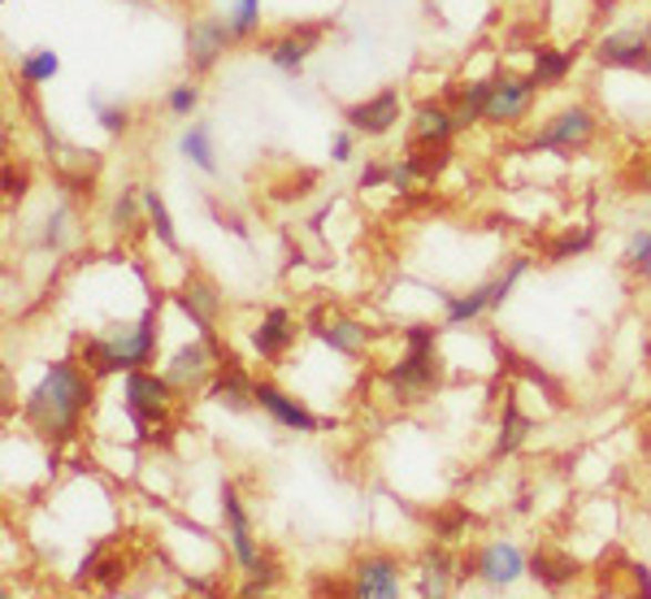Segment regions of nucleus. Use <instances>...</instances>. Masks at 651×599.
<instances>
[{
    "mask_svg": "<svg viewBox=\"0 0 651 599\" xmlns=\"http://www.w3.org/2000/svg\"><path fill=\"white\" fill-rule=\"evenodd\" d=\"M231 40H235L231 18H196V22L187 27V61H192V70H196V74H208Z\"/></svg>",
    "mask_w": 651,
    "mask_h": 599,
    "instance_id": "obj_15",
    "label": "nucleus"
},
{
    "mask_svg": "<svg viewBox=\"0 0 651 599\" xmlns=\"http://www.w3.org/2000/svg\"><path fill=\"white\" fill-rule=\"evenodd\" d=\"M439 344V326H408L404 331V348H435Z\"/></svg>",
    "mask_w": 651,
    "mask_h": 599,
    "instance_id": "obj_40",
    "label": "nucleus"
},
{
    "mask_svg": "<svg viewBox=\"0 0 651 599\" xmlns=\"http://www.w3.org/2000/svg\"><path fill=\"white\" fill-rule=\"evenodd\" d=\"M648 361H651V344H648Z\"/></svg>",
    "mask_w": 651,
    "mask_h": 599,
    "instance_id": "obj_45",
    "label": "nucleus"
},
{
    "mask_svg": "<svg viewBox=\"0 0 651 599\" xmlns=\"http://www.w3.org/2000/svg\"><path fill=\"white\" fill-rule=\"evenodd\" d=\"M643 31H648V40H651V18H648V22H643Z\"/></svg>",
    "mask_w": 651,
    "mask_h": 599,
    "instance_id": "obj_44",
    "label": "nucleus"
},
{
    "mask_svg": "<svg viewBox=\"0 0 651 599\" xmlns=\"http://www.w3.org/2000/svg\"><path fill=\"white\" fill-rule=\"evenodd\" d=\"M222 521H226V535H231V556H235L240 573H248V578H274L278 569H274V560H269L265 551L256 548L248 508H244V499H240V491H235L231 483L222 487Z\"/></svg>",
    "mask_w": 651,
    "mask_h": 599,
    "instance_id": "obj_5",
    "label": "nucleus"
},
{
    "mask_svg": "<svg viewBox=\"0 0 651 599\" xmlns=\"http://www.w3.org/2000/svg\"><path fill=\"white\" fill-rule=\"evenodd\" d=\"M208 396L217 399V404H226L231 413H244V408H252V404H256V383H252L248 374L235 365V356H231V352L222 356V365H217V378L208 383Z\"/></svg>",
    "mask_w": 651,
    "mask_h": 599,
    "instance_id": "obj_18",
    "label": "nucleus"
},
{
    "mask_svg": "<svg viewBox=\"0 0 651 599\" xmlns=\"http://www.w3.org/2000/svg\"><path fill=\"white\" fill-rule=\"evenodd\" d=\"M648 74H651V65H648Z\"/></svg>",
    "mask_w": 651,
    "mask_h": 599,
    "instance_id": "obj_46",
    "label": "nucleus"
},
{
    "mask_svg": "<svg viewBox=\"0 0 651 599\" xmlns=\"http://www.w3.org/2000/svg\"><path fill=\"white\" fill-rule=\"evenodd\" d=\"M465 526H469V517H465V508H451V512H444V517L435 521V535H439V539L448 544V539H456V535H460Z\"/></svg>",
    "mask_w": 651,
    "mask_h": 599,
    "instance_id": "obj_39",
    "label": "nucleus"
},
{
    "mask_svg": "<svg viewBox=\"0 0 651 599\" xmlns=\"http://www.w3.org/2000/svg\"><path fill=\"white\" fill-rule=\"evenodd\" d=\"M526 435H530V417L517 408V396L503 399V417H500V435H496V460L500 456H512V451L526 444Z\"/></svg>",
    "mask_w": 651,
    "mask_h": 599,
    "instance_id": "obj_26",
    "label": "nucleus"
},
{
    "mask_svg": "<svg viewBox=\"0 0 651 599\" xmlns=\"http://www.w3.org/2000/svg\"><path fill=\"white\" fill-rule=\"evenodd\" d=\"M630 573H634V591H648L651 596V569L648 565H630Z\"/></svg>",
    "mask_w": 651,
    "mask_h": 599,
    "instance_id": "obj_42",
    "label": "nucleus"
},
{
    "mask_svg": "<svg viewBox=\"0 0 651 599\" xmlns=\"http://www.w3.org/2000/svg\"><path fill=\"white\" fill-rule=\"evenodd\" d=\"M222 356H226V348H222L217 339L201 335V339H192V344H183V348L170 352V361H165V378H170L179 392L204 387V383H213Z\"/></svg>",
    "mask_w": 651,
    "mask_h": 599,
    "instance_id": "obj_9",
    "label": "nucleus"
},
{
    "mask_svg": "<svg viewBox=\"0 0 651 599\" xmlns=\"http://www.w3.org/2000/svg\"><path fill=\"white\" fill-rule=\"evenodd\" d=\"M144 209V187L140 183H131V187H122V196L113 200V226H131L135 222V213Z\"/></svg>",
    "mask_w": 651,
    "mask_h": 599,
    "instance_id": "obj_33",
    "label": "nucleus"
},
{
    "mask_svg": "<svg viewBox=\"0 0 651 599\" xmlns=\"http://www.w3.org/2000/svg\"><path fill=\"white\" fill-rule=\"evenodd\" d=\"M65 226H70V209H57L49 217V226H44V248L52 252L65 248Z\"/></svg>",
    "mask_w": 651,
    "mask_h": 599,
    "instance_id": "obj_37",
    "label": "nucleus"
},
{
    "mask_svg": "<svg viewBox=\"0 0 651 599\" xmlns=\"http://www.w3.org/2000/svg\"><path fill=\"white\" fill-rule=\"evenodd\" d=\"M573 65H578V49H535V57H530V79L539 83V92L543 88H560L573 74Z\"/></svg>",
    "mask_w": 651,
    "mask_h": 599,
    "instance_id": "obj_22",
    "label": "nucleus"
},
{
    "mask_svg": "<svg viewBox=\"0 0 651 599\" xmlns=\"http://www.w3.org/2000/svg\"><path fill=\"white\" fill-rule=\"evenodd\" d=\"M404 591V565L387 551H369L352 569L348 596L356 599H396Z\"/></svg>",
    "mask_w": 651,
    "mask_h": 599,
    "instance_id": "obj_10",
    "label": "nucleus"
},
{
    "mask_svg": "<svg viewBox=\"0 0 651 599\" xmlns=\"http://www.w3.org/2000/svg\"><path fill=\"white\" fill-rule=\"evenodd\" d=\"M179 152H183L201 174L217 179V156H213V131H208V122H192V126L179 135Z\"/></svg>",
    "mask_w": 651,
    "mask_h": 599,
    "instance_id": "obj_24",
    "label": "nucleus"
},
{
    "mask_svg": "<svg viewBox=\"0 0 651 599\" xmlns=\"http://www.w3.org/2000/svg\"><path fill=\"white\" fill-rule=\"evenodd\" d=\"M187 591H196V596H208V591H213V582H208V578H187Z\"/></svg>",
    "mask_w": 651,
    "mask_h": 599,
    "instance_id": "obj_43",
    "label": "nucleus"
},
{
    "mask_svg": "<svg viewBox=\"0 0 651 599\" xmlns=\"http://www.w3.org/2000/svg\"><path fill=\"white\" fill-rule=\"evenodd\" d=\"M92 113H96V126L104 135H126L131 131V109L126 104H109V100L92 97Z\"/></svg>",
    "mask_w": 651,
    "mask_h": 599,
    "instance_id": "obj_30",
    "label": "nucleus"
},
{
    "mask_svg": "<svg viewBox=\"0 0 651 599\" xmlns=\"http://www.w3.org/2000/svg\"><path fill=\"white\" fill-rule=\"evenodd\" d=\"M317 35H322V27H301V31H287V35L269 40V44H265L269 65H274L278 74H301L304 61L317 49Z\"/></svg>",
    "mask_w": 651,
    "mask_h": 599,
    "instance_id": "obj_19",
    "label": "nucleus"
},
{
    "mask_svg": "<svg viewBox=\"0 0 651 599\" xmlns=\"http://www.w3.org/2000/svg\"><path fill=\"white\" fill-rule=\"evenodd\" d=\"M456 113L439 100H421L413 109V135H408V149H451V135H456Z\"/></svg>",
    "mask_w": 651,
    "mask_h": 599,
    "instance_id": "obj_16",
    "label": "nucleus"
},
{
    "mask_svg": "<svg viewBox=\"0 0 651 599\" xmlns=\"http://www.w3.org/2000/svg\"><path fill=\"white\" fill-rule=\"evenodd\" d=\"M444 300V313H448V326H469V322H478L487 308H496V292H491V278L487 283H478L474 292H465V296H451V292H439Z\"/></svg>",
    "mask_w": 651,
    "mask_h": 599,
    "instance_id": "obj_21",
    "label": "nucleus"
},
{
    "mask_svg": "<svg viewBox=\"0 0 651 599\" xmlns=\"http://www.w3.org/2000/svg\"><path fill=\"white\" fill-rule=\"evenodd\" d=\"M625 265L639 270V274H651V231H634L630 244H625Z\"/></svg>",
    "mask_w": 651,
    "mask_h": 599,
    "instance_id": "obj_35",
    "label": "nucleus"
},
{
    "mask_svg": "<svg viewBox=\"0 0 651 599\" xmlns=\"http://www.w3.org/2000/svg\"><path fill=\"white\" fill-rule=\"evenodd\" d=\"M196 109H201V88L196 83H174L165 92V113L170 118H192Z\"/></svg>",
    "mask_w": 651,
    "mask_h": 599,
    "instance_id": "obj_31",
    "label": "nucleus"
},
{
    "mask_svg": "<svg viewBox=\"0 0 651 599\" xmlns=\"http://www.w3.org/2000/svg\"><path fill=\"white\" fill-rule=\"evenodd\" d=\"M491 83H496V74H487V79H474V83H465L460 88V97H456V126L460 131H469V126H478V122H487V100H491Z\"/></svg>",
    "mask_w": 651,
    "mask_h": 599,
    "instance_id": "obj_23",
    "label": "nucleus"
},
{
    "mask_svg": "<svg viewBox=\"0 0 651 599\" xmlns=\"http://www.w3.org/2000/svg\"><path fill=\"white\" fill-rule=\"evenodd\" d=\"M96 399V374L83 361H49L40 383L22 399V417L49 444H70Z\"/></svg>",
    "mask_w": 651,
    "mask_h": 599,
    "instance_id": "obj_1",
    "label": "nucleus"
},
{
    "mask_svg": "<svg viewBox=\"0 0 651 599\" xmlns=\"http://www.w3.org/2000/svg\"><path fill=\"white\" fill-rule=\"evenodd\" d=\"M404 118V97L396 88H383V92H374L369 100H356L344 109V122H348L356 135H365V140H383L387 131H396V122Z\"/></svg>",
    "mask_w": 651,
    "mask_h": 599,
    "instance_id": "obj_12",
    "label": "nucleus"
},
{
    "mask_svg": "<svg viewBox=\"0 0 651 599\" xmlns=\"http://www.w3.org/2000/svg\"><path fill=\"white\" fill-rule=\"evenodd\" d=\"M596 61L603 70H648L651 65V40L643 27H612L596 40Z\"/></svg>",
    "mask_w": 651,
    "mask_h": 599,
    "instance_id": "obj_11",
    "label": "nucleus"
},
{
    "mask_svg": "<svg viewBox=\"0 0 651 599\" xmlns=\"http://www.w3.org/2000/svg\"><path fill=\"white\" fill-rule=\"evenodd\" d=\"M256 408H265L283 430H296V435H317V430L330 426V422H322L313 408H304L296 396H287L278 383H256Z\"/></svg>",
    "mask_w": 651,
    "mask_h": 599,
    "instance_id": "obj_13",
    "label": "nucleus"
},
{
    "mask_svg": "<svg viewBox=\"0 0 651 599\" xmlns=\"http://www.w3.org/2000/svg\"><path fill=\"white\" fill-rule=\"evenodd\" d=\"M144 217H149L152 235L161 240V248H165V252H179V235H174V222H170V209H165V200L156 196L152 187H144Z\"/></svg>",
    "mask_w": 651,
    "mask_h": 599,
    "instance_id": "obj_28",
    "label": "nucleus"
},
{
    "mask_svg": "<svg viewBox=\"0 0 651 599\" xmlns=\"http://www.w3.org/2000/svg\"><path fill=\"white\" fill-rule=\"evenodd\" d=\"M535 100H539V83L530 74L500 70L491 83V100H487V122L491 126H521L530 118Z\"/></svg>",
    "mask_w": 651,
    "mask_h": 599,
    "instance_id": "obj_8",
    "label": "nucleus"
},
{
    "mask_svg": "<svg viewBox=\"0 0 651 599\" xmlns=\"http://www.w3.org/2000/svg\"><path fill=\"white\" fill-rule=\"evenodd\" d=\"M352 152H356V131L348 126V131H339V135L330 140V161H335V165H348Z\"/></svg>",
    "mask_w": 651,
    "mask_h": 599,
    "instance_id": "obj_41",
    "label": "nucleus"
},
{
    "mask_svg": "<svg viewBox=\"0 0 651 599\" xmlns=\"http://www.w3.org/2000/svg\"><path fill=\"white\" fill-rule=\"evenodd\" d=\"M174 304H179V308L192 317V326H196L201 335L217 339V335H213V322H217V313H222V292H217L213 283H204V278L187 283V287L174 296Z\"/></svg>",
    "mask_w": 651,
    "mask_h": 599,
    "instance_id": "obj_20",
    "label": "nucleus"
},
{
    "mask_svg": "<svg viewBox=\"0 0 651 599\" xmlns=\"http://www.w3.org/2000/svg\"><path fill=\"white\" fill-rule=\"evenodd\" d=\"M296 335H301L296 317H292L283 304H274V308L261 313V322H256V331H252V352H256L261 361L278 365L287 352L296 348Z\"/></svg>",
    "mask_w": 651,
    "mask_h": 599,
    "instance_id": "obj_14",
    "label": "nucleus"
},
{
    "mask_svg": "<svg viewBox=\"0 0 651 599\" xmlns=\"http://www.w3.org/2000/svg\"><path fill=\"white\" fill-rule=\"evenodd\" d=\"M439 374H444V365H439L435 348H404V356L396 365H387L383 378H387L391 396L400 404H417V399H426L439 387Z\"/></svg>",
    "mask_w": 651,
    "mask_h": 599,
    "instance_id": "obj_6",
    "label": "nucleus"
},
{
    "mask_svg": "<svg viewBox=\"0 0 651 599\" xmlns=\"http://www.w3.org/2000/svg\"><path fill=\"white\" fill-rule=\"evenodd\" d=\"M413 183H421V174L413 170V161H408V156H404V161H391V192L408 196V192H413Z\"/></svg>",
    "mask_w": 651,
    "mask_h": 599,
    "instance_id": "obj_38",
    "label": "nucleus"
},
{
    "mask_svg": "<svg viewBox=\"0 0 651 599\" xmlns=\"http://www.w3.org/2000/svg\"><path fill=\"white\" fill-rule=\"evenodd\" d=\"M530 573H535L548 591H560V587L578 573V560H569L564 551H556V548H539L530 556Z\"/></svg>",
    "mask_w": 651,
    "mask_h": 599,
    "instance_id": "obj_25",
    "label": "nucleus"
},
{
    "mask_svg": "<svg viewBox=\"0 0 651 599\" xmlns=\"http://www.w3.org/2000/svg\"><path fill=\"white\" fill-rule=\"evenodd\" d=\"M174 392H179V387H174L165 374H152L149 365L122 374V408L131 413L140 439H149L156 426H165L170 404H174Z\"/></svg>",
    "mask_w": 651,
    "mask_h": 599,
    "instance_id": "obj_3",
    "label": "nucleus"
},
{
    "mask_svg": "<svg viewBox=\"0 0 651 599\" xmlns=\"http://www.w3.org/2000/svg\"><path fill=\"white\" fill-rule=\"evenodd\" d=\"M156 356V304L144 308L140 322L131 326H113L104 335H88L79 361L96 374V378H113V374H126V369H144Z\"/></svg>",
    "mask_w": 651,
    "mask_h": 599,
    "instance_id": "obj_2",
    "label": "nucleus"
},
{
    "mask_svg": "<svg viewBox=\"0 0 651 599\" xmlns=\"http://www.w3.org/2000/svg\"><path fill=\"white\" fill-rule=\"evenodd\" d=\"M360 192H374V187H391V161H369L356 179Z\"/></svg>",
    "mask_w": 651,
    "mask_h": 599,
    "instance_id": "obj_36",
    "label": "nucleus"
},
{
    "mask_svg": "<svg viewBox=\"0 0 651 599\" xmlns=\"http://www.w3.org/2000/svg\"><path fill=\"white\" fill-rule=\"evenodd\" d=\"M596 244V226H578V231H564L560 240L548 244V261H569V256H582V252Z\"/></svg>",
    "mask_w": 651,
    "mask_h": 599,
    "instance_id": "obj_29",
    "label": "nucleus"
},
{
    "mask_svg": "<svg viewBox=\"0 0 651 599\" xmlns=\"http://www.w3.org/2000/svg\"><path fill=\"white\" fill-rule=\"evenodd\" d=\"M596 131H600V118H596V109H591V104H564V109H556L548 122H543V126L526 140V149L530 152H556V156H573V152L591 149Z\"/></svg>",
    "mask_w": 651,
    "mask_h": 599,
    "instance_id": "obj_4",
    "label": "nucleus"
},
{
    "mask_svg": "<svg viewBox=\"0 0 651 599\" xmlns=\"http://www.w3.org/2000/svg\"><path fill=\"white\" fill-rule=\"evenodd\" d=\"M61 74V57L52 49H31L18 57V79H22V88H44Z\"/></svg>",
    "mask_w": 651,
    "mask_h": 599,
    "instance_id": "obj_27",
    "label": "nucleus"
},
{
    "mask_svg": "<svg viewBox=\"0 0 651 599\" xmlns=\"http://www.w3.org/2000/svg\"><path fill=\"white\" fill-rule=\"evenodd\" d=\"M226 18H231L235 40H248V35H256V27H261V0H235V9Z\"/></svg>",
    "mask_w": 651,
    "mask_h": 599,
    "instance_id": "obj_32",
    "label": "nucleus"
},
{
    "mask_svg": "<svg viewBox=\"0 0 651 599\" xmlns=\"http://www.w3.org/2000/svg\"><path fill=\"white\" fill-rule=\"evenodd\" d=\"M88 578H92V582H101L104 591H122V578H126V560H122V556L96 560V569H92Z\"/></svg>",
    "mask_w": 651,
    "mask_h": 599,
    "instance_id": "obj_34",
    "label": "nucleus"
},
{
    "mask_svg": "<svg viewBox=\"0 0 651 599\" xmlns=\"http://www.w3.org/2000/svg\"><path fill=\"white\" fill-rule=\"evenodd\" d=\"M313 322H317L313 335H317L330 352H339V356H365V348H369V326L356 322V317H326V313L317 308Z\"/></svg>",
    "mask_w": 651,
    "mask_h": 599,
    "instance_id": "obj_17",
    "label": "nucleus"
},
{
    "mask_svg": "<svg viewBox=\"0 0 651 599\" xmlns=\"http://www.w3.org/2000/svg\"><path fill=\"white\" fill-rule=\"evenodd\" d=\"M460 573H465V578H482L487 587L503 591V587H512L521 573H530V560H526V551L517 548V544L491 539V544H482L474 556L460 560Z\"/></svg>",
    "mask_w": 651,
    "mask_h": 599,
    "instance_id": "obj_7",
    "label": "nucleus"
}]
</instances>
